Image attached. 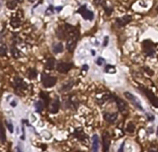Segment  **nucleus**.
<instances>
[{
    "instance_id": "nucleus-15",
    "label": "nucleus",
    "mask_w": 158,
    "mask_h": 152,
    "mask_svg": "<svg viewBox=\"0 0 158 152\" xmlns=\"http://www.w3.org/2000/svg\"><path fill=\"white\" fill-rule=\"evenodd\" d=\"M116 101H117V104H118V107H119V110L121 112H125V111H127V105L126 103H125L124 101L121 100V99H119V98H117L116 97Z\"/></svg>"
},
{
    "instance_id": "nucleus-40",
    "label": "nucleus",
    "mask_w": 158,
    "mask_h": 152,
    "mask_svg": "<svg viewBox=\"0 0 158 152\" xmlns=\"http://www.w3.org/2000/svg\"><path fill=\"white\" fill-rule=\"evenodd\" d=\"M156 57H157V60H158V51H157V53H156Z\"/></svg>"
},
{
    "instance_id": "nucleus-16",
    "label": "nucleus",
    "mask_w": 158,
    "mask_h": 152,
    "mask_svg": "<svg viewBox=\"0 0 158 152\" xmlns=\"http://www.w3.org/2000/svg\"><path fill=\"white\" fill-rule=\"evenodd\" d=\"M54 65H56V60H54V58H52V57H49V58L47 60L46 68L49 69V70H52V69L54 68Z\"/></svg>"
},
{
    "instance_id": "nucleus-30",
    "label": "nucleus",
    "mask_w": 158,
    "mask_h": 152,
    "mask_svg": "<svg viewBox=\"0 0 158 152\" xmlns=\"http://www.w3.org/2000/svg\"><path fill=\"white\" fill-rule=\"evenodd\" d=\"M104 8H105V11H106V14L111 15L112 11H113V9H112V8H109V7H106V6H104Z\"/></svg>"
},
{
    "instance_id": "nucleus-12",
    "label": "nucleus",
    "mask_w": 158,
    "mask_h": 152,
    "mask_svg": "<svg viewBox=\"0 0 158 152\" xmlns=\"http://www.w3.org/2000/svg\"><path fill=\"white\" fill-rule=\"evenodd\" d=\"M52 51L54 52L56 54L57 53H61V52L63 51V44L61 43H56V44H52Z\"/></svg>"
},
{
    "instance_id": "nucleus-37",
    "label": "nucleus",
    "mask_w": 158,
    "mask_h": 152,
    "mask_svg": "<svg viewBox=\"0 0 158 152\" xmlns=\"http://www.w3.org/2000/svg\"><path fill=\"white\" fill-rule=\"evenodd\" d=\"M61 9H62V7H57V8H56V10L57 12H59V11H61Z\"/></svg>"
},
{
    "instance_id": "nucleus-22",
    "label": "nucleus",
    "mask_w": 158,
    "mask_h": 152,
    "mask_svg": "<svg viewBox=\"0 0 158 152\" xmlns=\"http://www.w3.org/2000/svg\"><path fill=\"white\" fill-rule=\"evenodd\" d=\"M7 53V47L4 44H0V56H5Z\"/></svg>"
},
{
    "instance_id": "nucleus-18",
    "label": "nucleus",
    "mask_w": 158,
    "mask_h": 152,
    "mask_svg": "<svg viewBox=\"0 0 158 152\" xmlns=\"http://www.w3.org/2000/svg\"><path fill=\"white\" fill-rule=\"evenodd\" d=\"M20 25H21V20H20L18 17H14V18H12L11 26L13 27V28H18V27H20Z\"/></svg>"
},
{
    "instance_id": "nucleus-39",
    "label": "nucleus",
    "mask_w": 158,
    "mask_h": 152,
    "mask_svg": "<svg viewBox=\"0 0 158 152\" xmlns=\"http://www.w3.org/2000/svg\"><path fill=\"white\" fill-rule=\"evenodd\" d=\"M29 1H30V2H32V3H33V2H35L36 0H29Z\"/></svg>"
},
{
    "instance_id": "nucleus-1",
    "label": "nucleus",
    "mask_w": 158,
    "mask_h": 152,
    "mask_svg": "<svg viewBox=\"0 0 158 152\" xmlns=\"http://www.w3.org/2000/svg\"><path fill=\"white\" fill-rule=\"evenodd\" d=\"M65 30H66V49L67 51L72 52L76 48V44L78 41L79 33L76 29L71 25H64Z\"/></svg>"
},
{
    "instance_id": "nucleus-9",
    "label": "nucleus",
    "mask_w": 158,
    "mask_h": 152,
    "mask_svg": "<svg viewBox=\"0 0 158 152\" xmlns=\"http://www.w3.org/2000/svg\"><path fill=\"white\" fill-rule=\"evenodd\" d=\"M110 143H111V139H110L109 133H105L104 135H103V148H104V152H109Z\"/></svg>"
},
{
    "instance_id": "nucleus-27",
    "label": "nucleus",
    "mask_w": 158,
    "mask_h": 152,
    "mask_svg": "<svg viewBox=\"0 0 158 152\" xmlns=\"http://www.w3.org/2000/svg\"><path fill=\"white\" fill-rule=\"evenodd\" d=\"M7 128H8V129H9V131L10 133H13L14 131V126H13V124H12V123L11 121H7Z\"/></svg>"
},
{
    "instance_id": "nucleus-2",
    "label": "nucleus",
    "mask_w": 158,
    "mask_h": 152,
    "mask_svg": "<svg viewBox=\"0 0 158 152\" xmlns=\"http://www.w3.org/2000/svg\"><path fill=\"white\" fill-rule=\"evenodd\" d=\"M142 48H143L144 53L147 56H153L155 52V46L150 40H145L142 43Z\"/></svg>"
},
{
    "instance_id": "nucleus-7",
    "label": "nucleus",
    "mask_w": 158,
    "mask_h": 152,
    "mask_svg": "<svg viewBox=\"0 0 158 152\" xmlns=\"http://www.w3.org/2000/svg\"><path fill=\"white\" fill-rule=\"evenodd\" d=\"M142 91H143V93L147 96V98L149 99V101L151 102V103L153 104L155 107H158V99H157V97L155 96L151 91H149L148 89H146V88H142Z\"/></svg>"
},
{
    "instance_id": "nucleus-28",
    "label": "nucleus",
    "mask_w": 158,
    "mask_h": 152,
    "mask_svg": "<svg viewBox=\"0 0 158 152\" xmlns=\"http://www.w3.org/2000/svg\"><path fill=\"white\" fill-rule=\"evenodd\" d=\"M134 124H129V126H127V131H129V133H134Z\"/></svg>"
},
{
    "instance_id": "nucleus-35",
    "label": "nucleus",
    "mask_w": 158,
    "mask_h": 152,
    "mask_svg": "<svg viewBox=\"0 0 158 152\" xmlns=\"http://www.w3.org/2000/svg\"><path fill=\"white\" fill-rule=\"evenodd\" d=\"M17 152H23V151H22V149H21V147H20V146H17Z\"/></svg>"
},
{
    "instance_id": "nucleus-32",
    "label": "nucleus",
    "mask_w": 158,
    "mask_h": 152,
    "mask_svg": "<svg viewBox=\"0 0 158 152\" xmlns=\"http://www.w3.org/2000/svg\"><path fill=\"white\" fill-rule=\"evenodd\" d=\"M10 105H11V107H13V108H15V107L17 106V102H16V101H12L11 103H10Z\"/></svg>"
},
{
    "instance_id": "nucleus-6",
    "label": "nucleus",
    "mask_w": 158,
    "mask_h": 152,
    "mask_svg": "<svg viewBox=\"0 0 158 152\" xmlns=\"http://www.w3.org/2000/svg\"><path fill=\"white\" fill-rule=\"evenodd\" d=\"M72 63H68V62H59L56 65V69L61 73H67L70 69L72 68Z\"/></svg>"
},
{
    "instance_id": "nucleus-19",
    "label": "nucleus",
    "mask_w": 158,
    "mask_h": 152,
    "mask_svg": "<svg viewBox=\"0 0 158 152\" xmlns=\"http://www.w3.org/2000/svg\"><path fill=\"white\" fill-rule=\"evenodd\" d=\"M37 76V70L35 68H30L28 70V77L30 79H34Z\"/></svg>"
},
{
    "instance_id": "nucleus-33",
    "label": "nucleus",
    "mask_w": 158,
    "mask_h": 152,
    "mask_svg": "<svg viewBox=\"0 0 158 152\" xmlns=\"http://www.w3.org/2000/svg\"><path fill=\"white\" fill-rule=\"evenodd\" d=\"M124 145H125V143L121 144V147H120L119 151H118V152H124Z\"/></svg>"
},
{
    "instance_id": "nucleus-10",
    "label": "nucleus",
    "mask_w": 158,
    "mask_h": 152,
    "mask_svg": "<svg viewBox=\"0 0 158 152\" xmlns=\"http://www.w3.org/2000/svg\"><path fill=\"white\" fill-rule=\"evenodd\" d=\"M15 87H16V89H18V90H24V89H26L27 85L23 79L20 78V77H16V78H15Z\"/></svg>"
},
{
    "instance_id": "nucleus-36",
    "label": "nucleus",
    "mask_w": 158,
    "mask_h": 152,
    "mask_svg": "<svg viewBox=\"0 0 158 152\" xmlns=\"http://www.w3.org/2000/svg\"><path fill=\"white\" fill-rule=\"evenodd\" d=\"M91 54H92V56H95V54H96V51H94V49H91Z\"/></svg>"
},
{
    "instance_id": "nucleus-17",
    "label": "nucleus",
    "mask_w": 158,
    "mask_h": 152,
    "mask_svg": "<svg viewBox=\"0 0 158 152\" xmlns=\"http://www.w3.org/2000/svg\"><path fill=\"white\" fill-rule=\"evenodd\" d=\"M104 71L106 72V73L114 74V73H116V72H117V69H116V67L111 65V64H107V65L105 66Z\"/></svg>"
},
{
    "instance_id": "nucleus-13",
    "label": "nucleus",
    "mask_w": 158,
    "mask_h": 152,
    "mask_svg": "<svg viewBox=\"0 0 158 152\" xmlns=\"http://www.w3.org/2000/svg\"><path fill=\"white\" fill-rule=\"evenodd\" d=\"M105 119L108 121V123H114L115 121L118 119V114H105L104 115Z\"/></svg>"
},
{
    "instance_id": "nucleus-25",
    "label": "nucleus",
    "mask_w": 158,
    "mask_h": 152,
    "mask_svg": "<svg viewBox=\"0 0 158 152\" xmlns=\"http://www.w3.org/2000/svg\"><path fill=\"white\" fill-rule=\"evenodd\" d=\"M94 2L98 6H105L106 5V0H94Z\"/></svg>"
},
{
    "instance_id": "nucleus-23",
    "label": "nucleus",
    "mask_w": 158,
    "mask_h": 152,
    "mask_svg": "<svg viewBox=\"0 0 158 152\" xmlns=\"http://www.w3.org/2000/svg\"><path fill=\"white\" fill-rule=\"evenodd\" d=\"M11 51H12V56H13L14 57H16V58H19V57H20V52H19L18 49L15 48V47H12Z\"/></svg>"
},
{
    "instance_id": "nucleus-31",
    "label": "nucleus",
    "mask_w": 158,
    "mask_h": 152,
    "mask_svg": "<svg viewBox=\"0 0 158 152\" xmlns=\"http://www.w3.org/2000/svg\"><path fill=\"white\" fill-rule=\"evenodd\" d=\"M146 117L148 118V119H149L150 121H153V119H154V116H152V115H151V114H149V113H147V114H146Z\"/></svg>"
},
{
    "instance_id": "nucleus-8",
    "label": "nucleus",
    "mask_w": 158,
    "mask_h": 152,
    "mask_svg": "<svg viewBox=\"0 0 158 152\" xmlns=\"http://www.w3.org/2000/svg\"><path fill=\"white\" fill-rule=\"evenodd\" d=\"M130 21H132V17L129 16V15H126V16H124V17H120V18L116 19V23L119 27L126 26V25L129 24Z\"/></svg>"
},
{
    "instance_id": "nucleus-26",
    "label": "nucleus",
    "mask_w": 158,
    "mask_h": 152,
    "mask_svg": "<svg viewBox=\"0 0 158 152\" xmlns=\"http://www.w3.org/2000/svg\"><path fill=\"white\" fill-rule=\"evenodd\" d=\"M54 13V8L52 6H49V8L46 10V15H52Z\"/></svg>"
},
{
    "instance_id": "nucleus-5",
    "label": "nucleus",
    "mask_w": 158,
    "mask_h": 152,
    "mask_svg": "<svg viewBox=\"0 0 158 152\" xmlns=\"http://www.w3.org/2000/svg\"><path fill=\"white\" fill-rule=\"evenodd\" d=\"M125 97H126L127 100H129L130 103L134 105V106L136 109H139V111H143V108H142L140 101L134 95V94H132L130 92H127H127H125Z\"/></svg>"
},
{
    "instance_id": "nucleus-4",
    "label": "nucleus",
    "mask_w": 158,
    "mask_h": 152,
    "mask_svg": "<svg viewBox=\"0 0 158 152\" xmlns=\"http://www.w3.org/2000/svg\"><path fill=\"white\" fill-rule=\"evenodd\" d=\"M77 13L81 15V16L83 17V19H85V20L92 21V20L94 19V13L91 11V10H89L87 8L86 5H83V6L80 7V8L77 10Z\"/></svg>"
},
{
    "instance_id": "nucleus-38",
    "label": "nucleus",
    "mask_w": 158,
    "mask_h": 152,
    "mask_svg": "<svg viewBox=\"0 0 158 152\" xmlns=\"http://www.w3.org/2000/svg\"><path fill=\"white\" fill-rule=\"evenodd\" d=\"M149 152H158V151L156 150V149H151V150H150Z\"/></svg>"
},
{
    "instance_id": "nucleus-34",
    "label": "nucleus",
    "mask_w": 158,
    "mask_h": 152,
    "mask_svg": "<svg viewBox=\"0 0 158 152\" xmlns=\"http://www.w3.org/2000/svg\"><path fill=\"white\" fill-rule=\"evenodd\" d=\"M82 68H83L85 71H87V70H88V65H87V64H85V65H83Z\"/></svg>"
},
{
    "instance_id": "nucleus-21",
    "label": "nucleus",
    "mask_w": 158,
    "mask_h": 152,
    "mask_svg": "<svg viewBox=\"0 0 158 152\" xmlns=\"http://www.w3.org/2000/svg\"><path fill=\"white\" fill-rule=\"evenodd\" d=\"M16 6H17L16 0H11V1H9L8 3H7V8H9V9H15Z\"/></svg>"
},
{
    "instance_id": "nucleus-20",
    "label": "nucleus",
    "mask_w": 158,
    "mask_h": 152,
    "mask_svg": "<svg viewBox=\"0 0 158 152\" xmlns=\"http://www.w3.org/2000/svg\"><path fill=\"white\" fill-rule=\"evenodd\" d=\"M35 108H36V111L38 113H40V112L42 111V109H44V104H42V101H38L36 104H35Z\"/></svg>"
},
{
    "instance_id": "nucleus-11",
    "label": "nucleus",
    "mask_w": 158,
    "mask_h": 152,
    "mask_svg": "<svg viewBox=\"0 0 158 152\" xmlns=\"http://www.w3.org/2000/svg\"><path fill=\"white\" fill-rule=\"evenodd\" d=\"M92 152H98L99 151V137L97 134H94L92 137Z\"/></svg>"
},
{
    "instance_id": "nucleus-41",
    "label": "nucleus",
    "mask_w": 158,
    "mask_h": 152,
    "mask_svg": "<svg viewBox=\"0 0 158 152\" xmlns=\"http://www.w3.org/2000/svg\"><path fill=\"white\" fill-rule=\"evenodd\" d=\"M157 11H158V8H157Z\"/></svg>"
},
{
    "instance_id": "nucleus-29",
    "label": "nucleus",
    "mask_w": 158,
    "mask_h": 152,
    "mask_svg": "<svg viewBox=\"0 0 158 152\" xmlns=\"http://www.w3.org/2000/svg\"><path fill=\"white\" fill-rule=\"evenodd\" d=\"M108 43H109V37H105L104 38V42H103V47H107Z\"/></svg>"
},
{
    "instance_id": "nucleus-24",
    "label": "nucleus",
    "mask_w": 158,
    "mask_h": 152,
    "mask_svg": "<svg viewBox=\"0 0 158 152\" xmlns=\"http://www.w3.org/2000/svg\"><path fill=\"white\" fill-rule=\"evenodd\" d=\"M104 63H105V59L103 58V57H98V58L96 59V64H97V65L102 66Z\"/></svg>"
},
{
    "instance_id": "nucleus-14",
    "label": "nucleus",
    "mask_w": 158,
    "mask_h": 152,
    "mask_svg": "<svg viewBox=\"0 0 158 152\" xmlns=\"http://www.w3.org/2000/svg\"><path fill=\"white\" fill-rule=\"evenodd\" d=\"M58 109H59V101L57 100V99H54V100L52 102V105H51V112L56 114L57 113Z\"/></svg>"
},
{
    "instance_id": "nucleus-3",
    "label": "nucleus",
    "mask_w": 158,
    "mask_h": 152,
    "mask_svg": "<svg viewBox=\"0 0 158 152\" xmlns=\"http://www.w3.org/2000/svg\"><path fill=\"white\" fill-rule=\"evenodd\" d=\"M42 85L46 88H51V87H54L56 83V78L54 76H51L49 74H42Z\"/></svg>"
}]
</instances>
